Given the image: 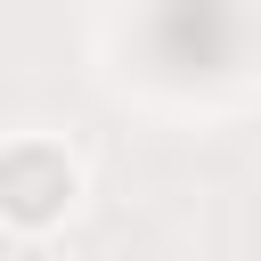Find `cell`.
<instances>
[{"instance_id":"cell-2","label":"cell","mask_w":261,"mask_h":261,"mask_svg":"<svg viewBox=\"0 0 261 261\" xmlns=\"http://www.w3.org/2000/svg\"><path fill=\"white\" fill-rule=\"evenodd\" d=\"M57 261H98V253H57Z\"/></svg>"},{"instance_id":"cell-1","label":"cell","mask_w":261,"mask_h":261,"mask_svg":"<svg viewBox=\"0 0 261 261\" xmlns=\"http://www.w3.org/2000/svg\"><path fill=\"white\" fill-rule=\"evenodd\" d=\"M73 204H82V155H73L65 139L16 130V139L0 147V212H8V228L41 237V228H57Z\"/></svg>"}]
</instances>
